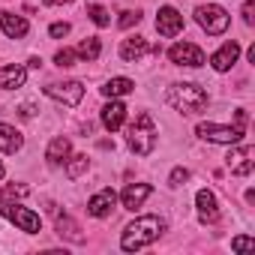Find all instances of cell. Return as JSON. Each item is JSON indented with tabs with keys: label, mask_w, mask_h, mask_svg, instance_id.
Returning a JSON list of instances; mask_svg holds the SVG:
<instances>
[{
	"label": "cell",
	"mask_w": 255,
	"mask_h": 255,
	"mask_svg": "<svg viewBox=\"0 0 255 255\" xmlns=\"http://www.w3.org/2000/svg\"><path fill=\"white\" fill-rule=\"evenodd\" d=\"M0 177H3V165H0Z\"/></svg>",
	"instance_id": "cell-34"
},
{
	"label": "cell",
	"mask_w": 255,
	"mask_h": 255,
	"mask_svg": "<svg viewBox=\"0 0 255 255\" xmlns=\"http://www.w3.org/2000/svg\"><path fill=\"white\" fill-rule=\"evenodd\" d=\"M150 192H153V189H150V183H132V186H126V189H123V207H126V210L141 207V204H144V198H147Z\"/></svg>",
	"instance_id": "cell-16"
},
{
	"label": "cell",
	"mask_w": 255,
	"mask_h": 255,
	"mask_svg": "<svg viewBox=\"0 0 255 255\" xmlns=\"http://www.w3.org/2000/svg\"><path fill=\"white\" fill-rule=\"evenodd\" d=\"M252 12H255V0H246V3H243V21L246 24H252V18H255Z\"/></svg>",
	"instance_id": "cell-32"
},
{
	"label": "cell",
	"mask_w": 255,
	"mask_h": 255,
	"mask_svg": "<svg viewBox=\"0 0 255 255\" xmlns=\"http://www.w3.org/2000/svg\"><path fill=\"white\" fill-rule=\"evenodd\" d=\"M27 192H30L27 186H15V183H12V186H3V189H0V198H9V195H21V198H24Z\"/></svg>",
	"instance_id": "cell-30"
},
{
	"label": "cell",
	"mask_w": 255,
	"mask_h": 255,
	"mask_svg": "<svg viewBox=\"0 0 255 255\" xmlns=\"http://www.w3.org/2000/svg\"><path fill=\"white\" fill-rule=\"evenodd\" d=\"M225 165H228L231 174H237V177L252 174V168H255V147H234V150L225 156Z\"/></svg>",
	"instance_id": "cell-9"
},
{
	"label": "cell",
	"mask_w": 255,
	"mask_h": 255,
	"mask_svg": "<svg viewBox=\"0 0 255 255\" xmlns=\"http://www.w3.org/2000/svg\"><path fill=\"white\" fill-rule=\"evenodd\" d=\"M195 204H198L201 222H216V219H219V204H216V195H213L210 189H198Z\"/></svg>",
	"instance_id": "cell-14"
},
{
	"label": "cell",
	"mask_w": 255,
	"mask_h": 255,
	"mask_svg": "<svg viewBox=\"0 0 255 255\" xmlns=\"http://www.w3.org/2000/svg\"><path fill=\"white\" fill-rule=\"evenodd\" d=\"M123 120H126V105H120V102H108L105 108H102V126L108 132H117L120 126H123Z\"/></svg>",
	"instance_id": "cell-15"
},
{
	"label": "cell",
	"mask_w": 255,
	"mask_h": 255,
	"mask_svg": "<svg viewBox=\"0 0 255 255\" xmlns=\"http://www.w3.org/2000/svg\"><path fill=\"white\" fill-rule=\"evenodd\" d=\"M42 3H72V0H42Z\"/></svg>",
	"instance_id": "cell-33"
},
{
	"label": "cell",
	"mask_w": 255,
	"mask_h": 255,
	"mask_svg": "<svg viewBox=\"0 0 255 255\" xmlns=\"http://www.w3.org/2000/svg\"><path fill=\"white\" fill-rule=\"evenodd\" d=\"M132 90H135V84H132L129 78H111V81H105V87H102V93H105L108 99L126 96V93H132Z\"/></svg>",
	"instance_id": "cell-21"
},
{
	"label": "cell",
	"mask_w": 255,
	"mask_h": 255,
	"mask_svg": "<svg viewBox=\"0 0 255 255\" xmlns=\"http://www.w3.org/2000/svg\"><path fill=\"white\" fill-rule=\"evenodd\" d=\"M69 150H72V144H69V138H54L51 144H48V150H45V159L51 162V165H60V162H66V156H69Z\"/></svg>",
	"instance_id": "cell-20"
},
{
	"label": "cell",
	"mask_w": 255,
	"mask_h": 255,
	"mask_svg": "<svg viewBox=\"0 0 255 255\" xmlns=\"http://www.w3.org/2000/svg\"><path fill=\"white\" fill-rule=\"evenodd\" d=\"M144 54H159V45H150V42L141 39V36L123 39V45H120V57H123L126 63H138Z\"/></svg>",
	"instance_id": "cell-10"
},
{
	"label": "cell",
	"mask_w": 255,
	"mask_h": 255,
	"mask_svg": "<svg viewBox=\"0 0 255 255\" xmlns=\"http://www.w3.org/2000/svg\"><path fill=\"white\" fill-rule=\"evenodd\" d=\"M99 51H102V45H99V39H96V36L81 39V42H78V48H75V54H78V57H84V60H96V57H99Z\"/></svg>",
	"instance_id": "cell-22"
},
{
	"label": "cell",
	"mask_w": 255,
	"mask_h": 255,
	"mask_svg": "<svg viewBox=\"0 0 255 255\" xmlns=\"http://www.w3.org/2000/svg\"><path fill=\"white\" fill-rule=\"evenodd\" d=\"M3 216H6L9 222H15L21 231H27V234H36V231L42 228V219H39L33 210L21 207V204H3Z\"/></svg>",
	"instance_id": "cell-6"
},
{
	"label": "cell",
	"mask_w": 255,
	"mask_h": 255,
	"mask_svg": "<svg viewBox=\"0 0 255 255\" xmlns=\"http://www.w3.org/2000/svg\"><path fill=\"white\" fill-rule=\"evenodd\" d=\"M186 180H189V171H186V168H174V171H171V177H168V183H171V186H183Z\"/></svg>",
	"instance_id": "cell-29"
},
{
	"label": "cell",
	"mask_w": 255,
	"mask_h": 255,
	"mask_svg": "<svg viewBox=\"0 0 255 255\" xmlns=\"http://www.w3.org/2000/svg\"><path fill=\"white\" fill-rule=\"evenodd\" d=\"M129 147L138 153V156H150L153 153V147H156V123H153V117L147 114V111H141L138 117H135V123L129 126Z\"/></svg>",
	"instance_id": "cell-3"
},
{
	"label": "cell",
	"mask_w": 255,
	"mask_h": 255,
	"mask_svg": "<svg viewBox=\"0 0 255 255\" xmlns=\"http://www.w3.org/2000/svg\"><path fill=\"white\" fill-rule=\"evenodd\" d=\"M231 249H234V252H246V249H255V240H252V237H234V240H231Z\"/></svg>",
	"instance_id": "cell-27"
},
{
	"label": "cell",
	"mask_w": 255,
	"mask_h": 255,
	"mask_svg": "<svg viewBox=\"0 0 255 255\" xmlns=\"http://www.w3.org/2000/svg\"><path fill=\"white\" fill-rule=\"evenodd\" d=\"M45 93L51 96V99H57V102H63V105H78L81 99H84V87H81V81H63V84H48L45 87Z\"/></svg>",
	"instance_id": "cell-8"
},
{
	"label": "cell",
	"mask_w": 255,
	"mask_h": 255,
	"mask_svg": "<svg viewBox=\"0 0 255 255\" xmlns=\"http://www.w3.org/2000/svg\"><path fill=\"white\" fill-rule=\"evenodd\" d=\"M87 171V156H72V162L66 165V174L69 177H81Z\"/></svg>",
	"instance_id": "cell-25"
},
{
	"label": "cell",
	"mask_w": 255,
	"mask_h": 255,
	"mask_svg": "<svg viewBox=\"0 0 255 255\" xmlns=\"http://www.w3.org/2000/svg\"><path fill=\"white\" fill-rule=\"evenodd\" d=\"M75 57H78V54H75L72 48H60V51L54 54V63H57L60 69H69V66H75Z\"/></svg>",
	"instance_id": "cell-23"
},
{
	"label": "cell",
	"mask_w": 255,
	"mask_h": 255,
	"mask_svg": "<svg viewBox=\"0 0 255 255\" xmlns=\"http://www.w3.org/2000/svg\"><path fill=\"white\" fill-rule=\"evenodd\" d=\"M195 21L210 33V36H219V33H225L228 30V12L222 9V6H216V3H207V6H198L195 9Z\"/></svg>",
	"instance_id": "cell-4"
},
{
	"label": "cell",
	"mask_w": 255,
	"mask_h": 255,
	"mask_svg": "<svg viewBox=\"0 0 255 255\" xmlns=\"http://www.w3.org/2000/svg\"><path fill=\"white\" fill-rule=\"evenodd\" d=\"M24 78H27V72H24V66H18V63L0 69V87H3V90H15V87H21Z\"/></svg>",
	"instance_id": "cell-19"
},
{
	"label": "cell",
	"mask_w": 255,
	"mask_h": 255,
	"mask_svg": "<svg viewBox=\"0 0 255 255\" xmlns=\"http://www.w3.org/2000/svg\"><path fill=\"white\" fill-rule=\"evenodd\" d=\"M162 231H165V222H162L159 216H141V219H135V222L126 225V231H123V237H120V246H123L126 252L144 249V246L153 243Z\"/></svg>",
	"instance_id": "cell-1"
},
{
	"label": "cell",
	"mask_w": 255,
	"mask_h": 255,
	"mask_svg": "<svg viewBox=\"0 0 255 255\" xmlns=\"http://www.w3.org/2000/svg\"><path fill=\"white\" fill-rule=\"evenodd\" d=\"M141 21V12H132V9H126L123 15H120V27H132V24H138Z\"/></svg>",
	"instance_id": "cell-28"
},
{
	"label": "cell",
	"mask_w": 255,
	"mask_h": 255,
	"mask_svg": "<svg viewBox=\"0 0 255 255\" xmlns=\"http://www.w3.org/2000/svg\"><path fill=\"white\" fill-rule=\"evenodd\" d=\"M204 141H213V144H237L243 138V126H216V123H198L195 129Z\"/></svg>",
	"instance_id": "cell-5"
},
{
	"label": "cell",
	"mask_w": 255,
	"mask_h": 255,
	"mask_svg": "<svg viewBox=\"0 0 255 255\" xmlns=\"http://www.w3.org/2000/svg\"><path fill=\"white\" fill-rule=\"evenodd\" d=\"M87 15H90V21H93V24H99V27H108V24H111L108 12H105L102 6H87Z\"/></svg>",
	"instance_id": "cell-24"
},
{
	"label": "cell",
	"mask_w": 255,
	"mask_h": 255,
	"mask_svg": "<svg viewBox=\"0 0 255 255\" xmlns=\"http://www.w3.org/2000/svg\"><path fill=\"white\" fill-rule=\"evenodd\" d=\"M237 57H240V45H237V42H225V45L210 57V66H213L216 72H228V69L237 63Z\"/></svg>",
	"instance_id": "cell-13"
},
{
	"label": "cell",
	"mask_w": 255,
	"mask_h": 255,
	"mask_svg": "<svg viewBox=\"0 0 255 255\" xmlns=\"http://www.w3.org/2000/svg\"><path fill=\"white\" fill-rule=\"evenodd\" d=\"M54 39H60V36H66L69 33V24H63V21H57V24H51V30H48Z\"/></svg>",
	"instance_id": "cell-31"
},
{
	"label": "cell",
	"mask_w": 255,
	"mask_h": 255,
	"mask_svg": "<svg viewBox=\"0 0 255 255\" xmlns=\"http://www.w3.org/2000/svg\"><path fill=\"white\" fill-rule=\"evenodd\" d=\"M21 144H24V138H21V132L15 129V126L0 123V150H3V153H15V150H21Z\"/></svg>",
	"instance_id": "cell-18"
},
{
	"label": "cell",
	"mask_w": 255,
	"mask_h": 255,
	"mask_svg": "<svg viewBox=\"0 0 255 255\" xmlns=\"http://www.w3.org/2000/svg\"><path fill=\"white\" fill-rule=\"evenodd\" d=\"M168 57H171V63H177V66H204V51L198 48V45H192V42H177V45H171L168 48Z\"/></svg>",
	"instance_id": "cell-7"
},
{
	"label": "cell",
	"mask_w": 255,
	"mask_h": 255,
	"mask_svg": "<svg viewBox=\"0 0 255 255\" xmlns=\"http://www.w3.org/2000/svg\"><path fill=\"white\" fill-rule=\"evenodd\" d=\"M117 204V192L111 189V186H105V189H99L90 201H87V213L90 216H96V219H102V216H108L111 213V207Z\"/></svg>",
	"instance_id": "cell-12"
},
{
	"label": "cell",
	"mask_w": 255,
	"mask_h": 255,
	"mask_svg": "<svg viewBox=\"0 0 255 255\" xmlns=\"http://www.w3.org/2000/svg\"><path fill=\"white\" fill-rule=\"evenodd\" d=\"M156 30L162 33V36H177L180 30H183V15L174 9V6H162L159 9V15H156Z\"/></svg>",
	"instance_id": "cell-11"
},
{
	"label": "cell",
	"mask_w": 255,
	"mask_h": 255,
	"mask_svg": "<svg viewBox=\"0 0 255 255\" xmlns=\"http://www.w3.org/2000/svg\"><path fill=\"white\" fill-rule=\"evenodd\" d=\"M57 228H60V237L66 234V237H72V240H81V234H78L75 222H69V219H60V222H57Z\"/></svg>",
	"instance_id": "cell-26"
},
{
	"label": "cell",
	"mask_w": 255,
	"mask_h": 255,
	"mask_svg": "<svg viewBox=\"0 0 255 255\" xmlns=\"http://www.w3.org/2000/svg\"><path fill=\"white\" fill-rule=\"evenodd\" d=\"M165 99L180 114H201L207 108V93L198 84H174V87H168Z\"/></svg>",
	"instance_id": "cell-2"
},
{
	"label": "cell",
	"mask_w": 255,
	"mask_h": 255,
	"mask_svg": "<svg viewBox=\"0 0 255 255\" xmlns=\"http://www.w3.org/2000/svg\"><path fill=\"white\" fill-rule=\"evenodd\" d=\"M0 27L6 30V36H9V39H21V36L27 33V21H24L21 15L6 12V9H0Z\"/></svg>",
	"instance_id": "cell-17"
}]
</instances>
